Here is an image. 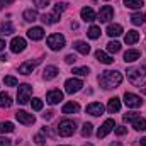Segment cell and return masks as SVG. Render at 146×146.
I'll list each match as a JSON object with an SVG mask.
<instances>
[{
	"label": "cell",
	"mask_w": 146,
	"mask_h": 146,
	"mask_svg": "<svg viewBox=\"0 0 146 146\" xmlns=\"http://www.w3.org/2000/svg\"><path fill=\"white\" fill-rule=\"evenodd\" d=\"M121 82H122V75L119 72H115V70H106V72H102V75L99 76V83L106 90L119 87Z\"/></svg>",
	"instance_id": "cell-1"
},
{
	"label": "cell",
	"mask_w": 146,
	"mask_h": 146,
	"mask_svg": "<svg viewBox=\"0 0 146 146\" xmlns=\"http://www.w3.org/2000/svg\"><path fill=\"white\" fill-rule=\"evenodd\" d=\"M127 78L134 87H143L146 85V68L145 66H134L127 70Z\"/></svg>",
	"instance_id": "cell-2"
},
{
	"label": "cell",
	"mask_w": 146,
	"mask_h": 146,
	"mask_svg": "<svg viewBox=\"0 0 146 146\" xmlns=\"http://www.w3.org/2000/svg\"><path fill=\"white\" fill-rule=\"evenodd\" d=\"M31 95H33V87L29 83H22L19 85V90H17V102L21 106H26L29 100H31Z\"/></svg>",
	"instance_id": "cell-3"
},
{
	"label": "cell",
	"mask_w": 146,
	"mask_h": 146,
	"mask_svg": "<svg viewBox=\"0 0 146 146\" xmlns=\"http://www.w3.org/2000/svg\"><path fill=\"white\" fill-rule=\"evenodd\" d=\"M75 129H76V124H75V121H70V119H65L58 124V134L63 136V138L72 136L75 133Z\"/></svg>",
	"instance_id": "cell-4"
},
{
	"label": "cell",
	"mask_w": 146,
	"mask_h": 146,
	"mask_svg": "<svg viewBox=\"0 0 146 146\" xmlns=\"http://www.w3.org/2000/svg\"><path fill=\"white\" fill-rule=\"evenodd\" d=\"M46 42H48L49 49L60 51V49L65 48V36H63V34H51V36L46 39Z\"/></svg>",
	"instance_id": "cell-5"
},
{
	"label": "cell",
	"mask_w": 146,
	"mask_h": 146,
	"mask_svg": "<svg viewBox=\"0 0 146 146\" xmlns=\"http://www.w3.org/2000/svg\"><path fill=\"white\" fill-rule=\"evenodd\" d=\"M124 104H126L127 107L138 109V107H141V106H143V100H141V97H139V95L131 94V92H126V94H124Z\"/></svg>",
	"instance_id": "cell-6"
},
{
	"label": "cell",
	"mask_w": 146,
	"mask_h": 146,
	"mask_svg": "<svg viewBox=\"0 0 146 146\" xmlns=\"http://www.w3.org/2000/svg\"><path fill=\"white\" fill-rule=\"evenodd\" d=\"M82 87H83V82L78 80V78H68V80L65 82V90H66V94H76V92L82 90Z\"/></svg>",
	"instance_id": "cell-7"
},
{
	"label": "cell",
	"mask_w": 146,
	"mask_h": 146,
	"mask_svg": "<svg viewBox=\"0 0 146 146\" xmlns=\"http://www.w3.org/2000/svg\"><path fill=\"white\" fill-rule=\"evenodd\" d=\"M15 119H17L21 124H24V126H31V124H34V121H36V117H34L33 114L26 112V110H17V112H15Z\"/></svg>",
	"instance_id": "cell-8"
},
{
	"label": "cell",
	"mask_w": 146,
	"mask_h": 146,
	"mask_svg": "<svg viewBox=\"0 0 146 146\" xmlns=\"http://www.w3.org/2000/svg\"><path fill=\"white\" fill-rule=\"evenodd\" d=\"M114 127H115L114 119H107V121H104V124H102V126L99 127V131H97V138H99V139H100V138H106L110 131H114Z\"/></svg>",
	"instance_id": "cell-9"
},
{
	"label": "cell",
	"mask_w": 146,
	"mask_h": 146,
	"mask_svg": "<svg viewBox=\"0 0 146 146\" xmlns=\"http://www.w3.org/2000/svg\"><path fill=\"white\" fill-rule=\"evenodd\" d=\"M61 100H63V92H61V90H58V88L49 90V92H48V95H46V102H48V104H51V106H54V104H58V102H61Z\"/></svg>",
	"instance_id": "cell-10"
},
{
	"label": "cell",
	"mask_w": 146,
	"mask_h": 146,
	"mask_svg": "<svg viewBox=\"0 0 146 146\" xmlns=\"http://www.w3.org/2000/svg\"><path fill=\"white\" fill-rule=\"evenodd\" d=\"M39 63H41V60H27L26 63H22V65L19 66V73H22V75H29V73H33V70L36 68Z\"/></svg>",
	"instance_id": "cell-11"
},
{
	"label": "cell",
	"mask_w": 146,
	"mask_h": 146,
	"mask_svg": "<svg viewBox=\"0 0 146 146\" xmlns=\"http://www.w3.org/2000/svg\"><path fill=\"white\" fill-rule=\"evenodd\" d=\"M26 49V39L24 37H14L10 41V51L12 53H22Z\"/></svg>",
	"instance_id": "cell-12"
},
{
	"label": "cell",
	"mask_w": 146,
	"mask_h": 146,
	"mask_svg": "<svg viewBox=\"0 0 146 146\" xmlns=\"http://www.w3.org/2000/svg\"><path fill=\"white\" fill-rule=\"evenodd\" d=\"M112 15H114V9L110 5H104L100 9V12H99V21L100 22H109L112 19Z\"/></svg>",
	"instance_id": "cell-13"
},
{
	"label": "cell",
	"mask_w": 146,
	"mask_h": 146,
	"mask_svg": "<svg viewBox=\"0 0 146 146\" xmlns=\"http://www.w3.org/2000/svg\"><path fill=\"white\" fill-rule=\"evenodd\" d=\"M80 15H82V19H83L85 22H94V21L97 19L94 9H90V7H83V9L80 10Z\"/></svg>",
	"instance_id": "cell-14"
},
{
	"label": "cell",
	"mask_w": 146,
	"mask_h": 146,
	"mask_svg": "<svg viewBox=\"0 0 146 146\" xmlns=\"http://www.w3.org/2000/svg\"><path fill=\"white\" fill-rule=\"evenodd\" d=\"M87 112H88L90 115H102V112H104V106H102L100 102H92V104L87 106Z\"/></svg>",
	"instance_id": "cell-15"
},
{
	"label": "cell",
	"mask_w": 146,
	"mask_h": 146,
	"mask_svg": "<svg viewBox=\"0 0 146 146\" xmlns=\"http://www.w3.org/2000/svg\"><path fill=\"white\" fill-rule=\"evenodd\" d=\"M27 37L33 39V41H39V39L44 37V29L42 27H31L27 31Z\"/></svg>",
	"instance_id": "cell-16"
},
{
	"label": "cell",
	"mask_w": 146,
	"mask_h": 146,
	"mask_svg": "<svg viewBox=\"0 0 146 146\" xmlns=\"http://www.w3.org/2000/svg\"><path fill=\"white\" fill-rule=\"evenodd\" d=\"M95 60L100 61V63H104V65H110V63L114 61V58H112L110 54H107L106 51H102V49L95 51Z\"/></svg>",
	"instance_id": "cell-17"
},
{
	"label": "cell",
	"mask_w": 146,
	"mask_h": 146,
	"mask_svg": "<svg viewBox=\"0 0 146 146\" xmlns=\"http://www.w3.org/2000/svg\"><path fill=\"white\" fill-rule=\"evenodd\" d=\"M139 56H141V53H139L138 49H127V51L124 53V61H126V63H133V61L139 60Z\"/></svg>",
	"instance_id": "cell-18"
},
{
	"label": "cell",
	"mask_w": 146,
	"mask_h": 146,
	"mask_svg": "<svg viewBox=\"0 0 146 146\" xmlns=\"http://www.w3.org/2000/svg\"><path fill=\"white\" fill-rule=\"evenodd\" d=\"M107 34L110 37H117L122 34V26L121 24H109L107 26Z\"/></svg>",
	"instance_id": "cell-19"
},
{
	"label": "cell",
	"mask_w": 146,
	"mask_h": 146,
	"mask_svg": "<svg viewBox=\"0 0 146 146\" xmlns=\"http://www.w3.org/2000/svg\"><path fill=\"white\" fill-rule=\"evenodd\" d=\"M58 73L60 72H58L56 66H46L44 72H42V78H44V80H53V78H56Z\"/></svg>",
	"instance_id": "cell-20"
},
{
	"label": "cell",
	"mask_w": 146,
	"mask_h": 146,
	"mask_svg": "<svg viewBox=\"0 0 146 146\" xmlns=\"http://www.w3.org/2000/svg\"><path fill=\"white\" fill-rule=\"evenodd\" d=\"M73 48H75L78 53H82V54H88V53H90V46H88L87 42H83V41H75V42H73Z\"/></svg>",
	"instance_id": "cell-21"
},
{
	"label": "cell",
	"mask_w": 146,
	"mask_h": 146,
	"mask_svg": "<svg viewBox=\"0 0 146 146\" xmlns=\"http://www.w3.org/2000/svg\"><path fill=\"white\" fill-rule=\"evenodd\" d=\"M107 110H109L110 114L119 112V110H121V100H119L117 97H112L109 100V104H107Z\"/></svg>",
	"instance_id": "cell-22"
},
{
	"label": "cell",
	"mask_w": 146,
	"mask_h": 146,
	"mask_svg": "<svg viewBox=\"0 0 146 146\" xmlns=\"http://www.w3.org/2000/svg\"><path fill=\"white\" fill-rule=\"evenodd\" d=\"M78 110H80V106H78L76 102H68V104L63 106L61 112H63V114H76Z\"/></svg>",
	"instance_id": "cell-23"
},
{
	"label": "cell",
	"mask_w": 146,
	"mask_h": 146,
	"mask_svg": "<svg viewBox=\"0 0 146 146\" xmlns=\"http://www.w3.org/2000/svg\"><path fill=\"white\" fill-rule=\"evenodd\" d=\"M60 15H61V14H56V12L48 14V15L44 14V15L41 17V21H42L44 24H54V22H58V21H60Z\"/></svg>",
	"instance_id": "cell-24"
},
{
	"label": "cell",
	"mask_w": 146,
	"mask_h": 146,
	"mask_svg": "<svg viewBox=\"0 0 146 146\" xmlns=\"http://www.w3.org/2000/svg\"><path fill=\"white\" fill-rule=\"evenodd\" d=\"M124 41H126V44H134V42H138V41H139V33H136V31H127V34L124 36Z\"/></svg>",
	"instance_id": "cell-25"
},
{
	"label": "cell",
	"mask_w": 146,
	"mask_h": 146,
	"mask_svg": "<svg viewBox=\"0 0 146 146\" xmlns=\"http://www.w3.org/2000/svg\"><path fill=\"white\" fill-rule=\"evenodd\" d=\"M10 106H12L10 95L5 94V92H0V107H2V109H7V107H10Z\"/></svg>",
	"instance_id": "cell-26"
},
{
	"label": "cell",
	"mask_w": 146,
	"mask_h": 146,
	"mask_svg": "<svg viewBox=\"0 0 146 146\" xmlns=\"http://www.w3.org/2000/svg\"><path fill=\"white\" fill-rule=\"evenodd\" d=\"M131 22H133L134 26H141V24H145L146 22V14H141V12L133 14V15H131Z\"/></svg>",
	"instance_id": "cell-27"
},
{
	"label": "cell",
	"mask_w": 146,
	"mask_h": 146,
	"mask_svg": "<svg viewBox=\"0 0 146 146\" xmlns=\"http://www.w3.org/2000/svg\"><path fill=\"white\" fill-rule=\"evenodd\" d=\"M14 33V26L12 22H0V34H12Z\"/></svg>",
	"instance_id": "cell-28"
},
{
	"label": "cell",
	"mask_w": 146,
	"mask_h": 146,
	"mask_svg": "<svg viewBox=\"0 0 146 146\" xmlns=\"http://www.w3.org/2000/svg\"><path fill=\"white\" fill-rule=\"evenodd\" d=\"M124 5L127 9H141L145 5V2L143 0H124Z\"/></svg>",
	"instance_id": "cell-29"
},
{
	"label": "cell",
	"mask_w": 146,
	"mask_h": 146,
	"mask_svg": "<svg viewBox=\"0 0 146 146\" xmlns=\"http://www.w3.org/2000/svg\"><path fill=\"white\" fill-rule=\"evenodd\" d=\"M22 17H24V21H27V22H34V21H37V12L33 10V9H29V10L24 12Z\"/></svg>",
	"instance_id": "cell-30"
},
{
	"label": "cell",
	"mask_w": 146,
	"mask_h": 146,
	"mask_svg": "<svg viewBox=\"0 0 146 146\" xmlns=\"http://www.w3.org/2000/svg\"><path fill=\"white\" fill-rule=\"evenodd\" d=\"M87 34L90 39H99L100 37V27L99 26H90V29L87 31Z\"/></svg>",
	"instance_id": "cell-31"
},
{
	"label": "cell",
	"mask_w": 146,
	"mask_h": 146,
	"mask_svg": "<svg viewBox=\"0 0 146 146\" xmlns=\"http://www.w3.org/2000/svg\"><path fill=\"white\" fill-rule=\"evenodd\" d=\"M133 127H134L136 131H145V129H146V119H143V117H138V119L134 121Z\"/></svg>",
	"instance_id": "cell-32"
},
{
	"label": "cell",
	"mask_w": 146,
	"mask_h": 146,
	"mask_svg": "<svg viewBox=\"0 0 146 146\" xmlns=\"http://www.w3.org/2000/svg\"><path fill=\"white\" fill-rule=\"evenodd\" d=\"M14 131V124L5 121V122H0V133H12Z\"/></svg>",
	"instance_id": "cell-33"
},
{
	"label": "cell",
	"mask_w": 146,
	"mask_h": 146,
	"mask_svg": "<svg viewBox=\"0 0 146 146\" xmlns=\"http://www.w3.org/2000/svg\"><path fill=\"white\" fill-rule=\"evenodd\" d=\"M138 117H139V114H138V112H127V114H124V115H122L124 122H134Z\"/></svg>",
	"instance_id": "cell-34"
},
{
	"label": "cell",
	"mask_w": 146,
	"mask_h": 146,
	"mask_svg": "<svg viewBox=\"0 0 146 146\" xmlns=\"http://www.w3.org/2000/svg\"><path fill=\"white\" fill-rule=\"evenodd\" d=\"M107 51L109 53H119L121 51V44L117 41H110L109 44H107Z\"/></svg>",
	"instance_id": "cell-35"
},
{
	"label": "cell",
	"mask_w": 146,
	"mask_h": 146,
	"mask_svg": "<svg viewBox=\"0 0 146 146\" xmlns=\"http://www.w3.org/2000/svg\"><path fill=\"white\" fill-rule=\"evenodd\" d=\"M3 83H5L7 87H15L19 82H17V78H15V76H10V75H7V76L3 78Z\"/></svg>",
	"instance_id": "cell-36"
},
{
	"label": "cell",
	"mask_w": 146,
	"mask_h": 146,
	"mask_svg": "<svg viewBox=\"0 0 146 146\" xmlns=\"http://www.w3.org/2000/svg\"><path fill=\"white\" fill-rule=\"evenodd\" d=\"M92 127H94V126H92L90 122H85V124H83V129H82V136H83V138H88V136L92 134Z\"/></svg>",
	"instance_id": "cell-37"
},
{
	"label": "cell",
	"mask_w": 146,
	"mask_h": 146,
	"mask_svg": "<svg viewBox=\"0 0 146 146\" xmlns=\"http://www.w3.org/2000/svg\"><path fill=\"white\" fill-rule=\"evenodd\" d=\"M90 73V70L87 66H82V68H73V75H78V76H87Z\"/></svg>",
	"instance_id": "cell-38"
},
{
	"label": "cell",
	"mask_w": 146,
	"mask_h": 146,
	"mask_svg": "<svg viewBox=\"0 0 146 146\" xmlns=\"http://www.w3.org/2000/svg\"><path fill=\"white\" fill-rule=\"evenodd\" d=\"M31 106H33V109L34 110H41L42 109V100H41L39 97H34L33 102H31Z\"/></svg>",
	"instance_id": "cell-39"
},
{
	"label": "cell",
	"mask_w": 146,
	"mask_h": 146,
	"mask_svg": "<svg viewBox=\"0 0 146 146\" xmlns=\"http://www.w3.org/2000/svg\"><path fill=\"white\" fill-rule=\"evenodd\" d=\"M34 5L37 9H46L49 5V0H34Z\"/></svg>",
	"instance_id": "cell-40"
},
{
	"label": "cell",
	"mask_w": 146,
	"mask_h": 146,
	"mask_svg": "<svg viewBox=\"0 0 146 146\" xmlns=\"http://www.w3.org/2000/svg\"><path fill=\"white\" fill-rule=\"evenodd\" d=\"M66 5H68V3H60V2H58V3L54 5V12H56V14H61V12L66 9Z\"/></svg>",
	"instance_id": "cell-41"
},
{
	"label": "cell",
	"mask_w": 146,
	"mask_h": 146,
	"mask_svg": "<svg viewBox=\"0 0 146 146\" xmlns=\"http://www.w3.org/2000/svg\"><path fill=\"white\" fill-rule=\"evenodd\" d=\"M114 133H115L117 136H122V134H126V133H127V127H124V126H119V127H114Z\"/></svg>",
	"instance_id": "cell-42"
},
{
	"label": "cell",
	"mask_w": 146,
	"mask_h": 146,
	"mask_svg": "<svg viewBox=\"0 0 146 146\" xmlns=\"http://www.w3.org/2000/svg\"><path fill=\"white\" fill-rule=\"evenodd\" d=\"M34 141H36L37 146H42L44 143H46V139H44V136H42V134H36V136H34Z\"/></svg>",
	"instance_id": "cell-43"
},
{
	"label": "cell",
	"mask_w": 146,
	"mask_h": 146,
	"mask_svg": "<svg viewBox=\"0 0 146 146\" xmlns=\"http://www.w3.org/2000/svg\"><path fill=\"white\" fill-rule=\"evenodd\" d=\"M10 145H12V141L9 138H5V136L0 138V146H10Z\"/></svg>",
	"instance_id": "cell-44"
},
{
	"label": "cell",
	"mask_w": 146,
	"mask_h": 146,
	"mask_svg": "<svg viewBox=\"0 0 146 146\" xmlns=\"http://www.w3.org/2000/svg\"><path fill=\"white\" fill-rule=\"evenodd\" d=\"M65 61H66V63H75V61H76V56H75V54H66Z\"/></svg>",
	"instance_id": "cell-45"
},
{
	"label": "cell",
	"mask_w": 146,
	"mask_h": 146,
	"mask_svg": "<svg viewBox=\"0 0 146 146\" xmlns=\"http://www.w3.org/2000/svg\"><path fill=\"white\" fill-rule=\"evenodd\" d=\"M12 2H15V0H0V10H2L7 3H12Z\"/></svg>",
	"instance_id": "cell-46"
},
{
	"label": "cell",
	"mask_w": 146,
	"mask_h": 146,
	"mask_svg": "<svg viewBox=\"0 0 146 146\" xmlns=\"http://www.w3.org/2000/svg\"><path fill=\"white\" fill-rule=\"evenodd\" d=\"M53 114H54V112H51V110H48V112H46V114H42V117H44V119H48V121H49V119H51V117H53Z\"/></svg>",
	"instance_id": "cell-47"
},
{
	"label": "cell",
	"mask_w": 146,
	"mask_h": 146,
	"mask_svg": "<svg viewBox=\"0 0 146 146\" xmlns=\"http://www.w3.org/2000/svg\"><path fill=\"white\" fill-rule=\"evenodd\" d=\"M3 48H5V41H3V39H0V51H2Z\"/></svg>",
	"instance_id": "cell-48"
},
{
	"label": "cell",
	"mask_w": 146,
	"mask_h": 146,
	"mask_svg": "<svg viewBox=\"0 0 146 146\" xmlns=\"http://www.w3.org/2000/svg\"><path fill=\"white\" fill-rule=\"evenodd\" d=\"M141 145H143V146H146V138H143V139H141Z\"/></svg>",
	"instance_id": "cell-49"
},
{
	"label": "cell",
	"mask_w": 146,
	"mask_h": 146,
	"mask_svg": "<svg viewBox=\"0 0 146 146\" xmlns=\"http://www.w3.org/2000/svg\"><path fill=\"white\" fill-rule=\"evenodd\" d=\"M85 146H92V145H85Z\"/></svg>",
	"instance_id": "cell-50"
},
{
	"label": "cell",
	"mask_w": 146,
	"mask_h": 146,
	"mask_svg": "<svg viewBox=\"0 0 146 146\" xmlns=\"http://www.w3.org/2000/svg\"><path fill=\"white\" fill-rule=\"evenodd\" d=\"M106 2H107V0H106Z\"/></svg>",
	"instance_id": "cell-51"
}]
</instances>
